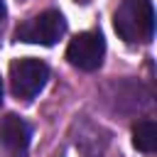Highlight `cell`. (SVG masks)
I'll return each instance as SVG.
<instances>
[{
	"label": "cell",
	"mask_w": 157,
	"mask_h": 157,
	"mask_svg": "<svg viewBox=\"0 0 157 157\" xmlns=\"http://www.w3.org/2000/svg\"><path fill=\"white\" fill-rule=\"evenodd\" d=\"M115 32L128 44L150 42L155 34V7L152 0H123L113 15Z\"/></svg>",
	"instance_id": "1"
},
{
	"label": "cell",
	"mask_w": 157,
	"mask_h": 157,
	"mask_svg": "<svg viewBox=\"0 0 157 157\" xmlns=\"http://www.w3.org/2000/svg\"><path fill=\"white\" fill-rule=\"evenodd\" d=\"M66 34V20L59 10H44L34 17H29L27 22H22L15 32V37L20 42L27 44H44L52 47L56 44L61 37Z\"/></svg>",
	"instance_id": "2"
},
{
	"label": "cell",
	"mask_w": 157,
	"mask_h": 157,
	"mask_svg": "<svg viewBox=\"0 0 157 157\" xmlns=\"http://www.w3.org/2000/svg\"><path fill=\"white\" fill-rule=\"evenodd\" d=\"M49 81V66L42 59H17L10 64V86L17 98H34Z\"/></svg>",
	"instance_id": "3"
},
{
	"label": "cell",
	"mask_w": 157,
	"mask_h": 157,
	"mask_svg": "<svg viewBox=\"0 0 157 157\" xmlns=\"http://www.w3.org/2000/svg\"><path fill=\"white\" fill-rule=\"evenodd\" d=\"M105 56V39L101 32H81L66 47V59L81 71H96Z\"/></svg>",
	"instance_id": "4"
},
{
	"label": "cell",
	"mask_w": 157,
	"mask_h": 157,
	"mask_svg": "<svg viewBox=\"0 0 157 157\" xmlns=\"http://www.w3.org/2000/svg\"><path fill=\"white\" fill-rule=\"evenodd\" d=\"M29 137H32V130L20 115L10 113V115H5L0 120V150H2V157H27Z\"/></svg>",
	"instance_id": "5"
},
{
	"label": "cell",
	"mask_w": 157,
	"mask_h": 157,
	"mask_svg": "<svg viewBox=\"0 0 157 157\" xmlns=\"http://www.w3.org/2000/svg\"><path fill=\"white\" fill-rule=\"evenodd\" d=\"M101 132H103V130H101V125H93V123L83 120V123H81V128H78L76 147H78L86 157H103V150H105V145H108V135L98 137Z\"/></svg>",
	"instance_id": "6"
},
{
	"label": "cell",
	"mask_w": 157,
	"mask_h": 157,
	"mask_svg": "<svg viewBox=\"0 0 157 157\" xmlns=\"http://www.w3.org/2000/svg\"><path fill=\"white\" fill-rule=\"evenodd\" d=\"M132 142L140 152L152 155L157 150V125H155V120H150V118L137 120L135 128H132Z\"/></svg>",
	"instance_id": "7"
},
{
	"label": "cell",
	"mask_w": 157,
	"mask_h": 157,
	"mask_svg": "<svg viewBox=\"0 0 157 157\" xmlns=\"http://www.w3.org/2000/svg\"><path fill=\"white\" fill-rule=\"evenodd\" d=\"M5 15H7V7H5V2H2V0H0V22H2V20H5Z\"/></svg>",
	"instance_id": "8"
},
{
	"label": "cell",
	"mask_w": 157,
	"mask_h": 157,
	"mask_svg": "<svg viewBox=\"0 0 157 157\" xmlns=\"http://www.w3.org/2000/svg\"><path fill=\"white\" fill-rule=\"evenodd\" d=\"M0 105H2V78H0Z\"/></svg>",
	"instance_id": "9"
}]
</instances>
